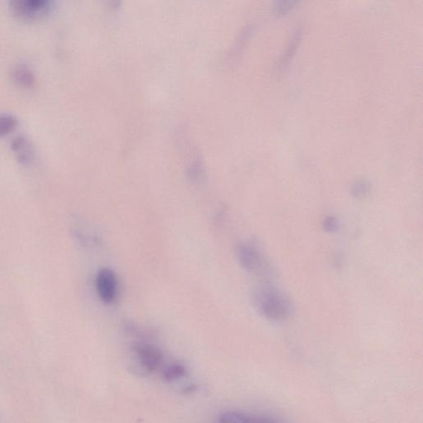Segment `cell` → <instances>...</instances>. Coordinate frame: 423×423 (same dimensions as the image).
<instances>
[{"label": "cell", "mask_w": 423, "mask_h": 423, "mask_svg": "<svg viewBox=\"0 0 423 423\" xmlns=\"http://www.w3.org/2000/svg\"><path fill=\"white\" fill-rule=\"evenodd\" d=\"M53 6L52 0H11L9 4L12 12L24 20H36L47 16Z\"/></svg>", "instance_id": "obj_3"}, {"label": "cell", "mask_w": 423, "mask_h": 423, "mask_svg": "<svg viewBox=\"0 0 423 423\" xmlns=\"http://www.w3.org/2000/svg\"><path fill=\"white\" fill-rule=\"evenodd\" d=\"M369 184L364 181V179H361V181H357L355 183L352 187V194L354 197L356 198H363L367 196V194L369 191Z\"/></svg>", "instance_id": "obj_10"}, {"label": "cell", "mask_w": 423, "mask_h": 423, "mask_svg": "<svg viewBox=\"0 0 423 423\" xmlns=\"http://www.w3.org/2000/svg\"><path fill=\"white\" fill-rule=\"evenodd\" d=\"M134 352L141 366L148 373L157 371L160 367L162 366L163 362L162 354L153 345L147 343L136 344Z\"/></svg>", "instance_id": "obj_5"}, {"label": "cell", "mask_w": 423, "mask_h": 423, "mask_svg": "<svg viewBox=\"0 0 423 423\" xmlns=\"http://www.w3.org/2000/svg\"><path fill=\"white\" fill-rule=\"evenodd\" d=\"M18 124V119L16 115L9 113L0 114V137L11 133Z\"/></svg>", "instance_id": "obj_9"}, {"label": "cell", "mask_w": 423, "mask_h": 423, "mask_svg": "<svg viewBox=\"0 0 423 423\" xmlns=\"http://www.w3.org/2000/svg\"><path fill=\"white\" fill-rule=\"evenodd\" d=\"M295 1H277L274 6V13L283 14L294 6Z\"/></svg>", "instance_id": "obj_12"}, {"label": "cell", "mask_w": 423, "mask_h": 423, "mask_svg": "<svg viewBox=\"0 0 423 423\" xmlns=\"http://www.w3.org/2000/svg\"><path fill=\"white\" fill-rule=\"evenodd\" d=\"M11 148L19 162L28 165L35 157V149L32 140L25 134H18L11 141Z\"/></svg>", "instance_id": "obj_6"}, {"label": "cell", "mask_w": 423, "mask_h": 423, "mask_svg": "<svg viewBox=\"0 0 423 423\" xmlns=\"http://www.w3.org/2000/svg\"><path fill=\"white\" fill-rule=\"evenodd\" d=\"M324 230L328 232H334L338 231L339 223L337 218L334 217H328L323 222Z\"/></svg>", "instance_id": "obj_13"}, {"label": "cell", "mask_w": 423, "mask_h": 423, "mask_svg": "<svg viewBox=\"0 0 423 423\" xmlns=\"http://www.w3.org/2000/svg\"><path fill=\"white\" fill-rule=\"evenodd\" d=\"M236 254L238 261L250 273L271 276L272 270L260 247L251 242H240L237 246Z\"/></svg>", "instance_id": "obj_2"}, {"label": "cell", "mask_w": 423, "mask_h": 423, "mask_svg": "<svg viewBox=\"0 0 423 423\" xmlns=\"http://www.w3.org/2000/svg\"><path fill=\"white\" fill-rule=\"evenodd\" d=\"M253 301L258 313L270 322H284L293 314L290 299L273 286L259 287L253 294Z\"/></svg>", "instance_id": "obj_1"}, {"label": "cell", "mask_w": 423, "mask_h": 423, "mask_svg": "<svg viewBox=\"0 0 423 423\" xmlns=\"http://www.w3.org/2000/svg\"><path fill=\"white\" fill-rule=\"evenodd\" d=\"M217 423H277L268 417L240 411L222 413Z\"/></svg>", "instance_id": "obj_7"}, {"label": "cell", "mask_w": 423, "mask_h": 423, "mask_svg": "<svg viewBox=\"0 0 423 423\" xmlns=\"http://www.w3.org/2000/svg\"><path fill=\"white\" fill-rule=\"evenodd\" d=\"M184 371H184V367L181 366V364H174L165 369L164 376L168 381H173V379L183 376Z\"/></svg>", "instance_id": "obj_11"}, {"label": "cell", "mask_w": 423, "mask_h": 423, "mask_svg": "<svg viewBox=\"0 0 423 423\" xmlns=\"http://www.w3.org/2000/svg\"><path fill=\"white\" fill-rule=\"evenodd\" d=\"M12 79L24 88H32L37 85V77L32 68L24 63H18L11 68Z\"/></svg>", "instance_id": "obj_8"}, {"label": "cell", "mask_w": 423, "mask_h": 423, "mask_svg": "<svg viewBox=\"0 0 423 423\" xmlns=\"http://www.w3.org/2000/svg\"><path fill=\"white\" fill-rule=\"evenodd\" d=\"M95 281L97 293L102 302L106 304L114 303L119 294V282L114 272L110 269H102Z\"/></svg>", "instance_id": "obj_4"}]
</instances>
